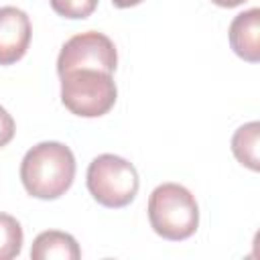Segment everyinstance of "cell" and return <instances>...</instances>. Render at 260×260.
<instances>
[{
	"mask_svg": "<svg viewBox=\"0 0 260 260\" xmlns=\"http://www.w3.org/2000/svg\"><path fill=\"white\" fill-rule=\"evenodd\" d=\"M230 45L244 61H260V8H250L236 14L230 24Z\"/></svg>",
	"mask_w": 260,
	"mask_h": 260,
	"instance_id": "52a82bcc",
	"label": "cell"
},
{
	"mask_svg": "<svg viewBox=\"0 0 260 260\" xmlns=\"http://www.w3.org/2000/svg\"><path fill=\"white\" fill-rule=\"evenodd\" d=\"M61 77L63 106L81 118H100L108 114L118 98L112 73L100 69H75Z\"/></svg>",
	"mask_w": 260,
	"mask_h": 260,
	"instance_id": "3957f363",
	"label": "cell"
},
{
	"mask_svg": "<svg viewBox=\"0 0 260 260\" xmlns=\"http://www.w3.org/2000/svg\"><path fill=\"white\" fill-rule=\"evenodd\" d=\"M142 0H112V4L116 6V8H130V6H136V4H140Z\"/></svg>",
	"mask_w": 260,
	"mask_h": 260,
	"instance_id": "5bb4252c",
	"label": "cell"
},
{
	"mask_svg": "<svg viewBox=\"0 0 260 260\" xmlns=\"http://www.w3.org/2000/svg\"><path fill=\"white\" fill-rule=\"evenodd\" d=\"M85 183L91 197L110 209L126 207L132 203L140 185L134 165L110 152L100 154L89 162Z\"/></svg>",
	"mask_w": 260,
	"mask_h": 260,
	"instance_id": "277c9868",
	"label": "cell"
},
{
	"mask_svg": "<svg viewBox=\"0 0 260 260\" xmlns=\"http://www.w3.org/2000/svg\"><path fill=\"white\" fill-rule=\"evenodd\" d=\"M14 132H16V124H14V118L8 114L6 108L0 106V148L6 146L12 138H14Z\"/></svg>",
	"mask_w": 260,
	"mask_h": 260,
	"instance_id": "7c38bea8",
	"label": "cell"
},
{
	"mask_svg": "<svg viewBox=\"0 0 260 260\" xmlns=\"http://www.w3.org/2000/svg\"><path fill=\"white\" fill-rule=\"evenodd\" d=\"M49 2L59 16H65L71 20L87 18L98 8V0H49Z\"/></svg>",
	"mask_w": 260,
	"mask_h": 260,
	"instance_id": "8fae6325",
	"label": "cell"
},
{
	"mask_svg": "<svg viewBox=\"0 0 260 260\" xmlns=\"http://www.w3.org/2000/svg\"><path fill=\"white\" fill-rule=\"evenodd\" d=\"M258 136H260V124L258 122H248L240 126L234 136H232V152L238 158L240 165L248 167L250 171L260 169V158H258Z\"/></svg>",
	"mask_w": 260,
	"mask_h": 260,
	"instance_id": "9c48e42d",
	"label": "cell"
},
{
	"mask_svg": "<svg viewBox=\"0 0 260 260\" xmlns=\"http://www.w3.org/2000/svg\"><path fill=\"white\" fill-rule=\"evenodd\" d=\"M75 179V156L69 146L55 140L35 144L20 162V181L37 199H57Z\"/></svg>",
	"mask_w": 260,
	"mask_h": 260,
	"instance_id": "6da1fadb",
	"label": "cell"
},
{
	"mask_svg": "<svg viewBox=\"0 0 260 260\" xmlns=\"http://www.w3.org/2000/svg\"><path fill=\"white\" fill-rule=\"evenodd\" d=\"M30 18L16 6H0V65L20 61L30 45Z\"/></svg>",
	"mask_w": 260,
	"mask_h": 260,
	"instance_id": "8992f818",
	"label": "cell"
},
{
	"mask_svg": "<svg viewBox=\"0 0 260 260\" xmlns=\"http://www.w3.org/2000/svg\"><path fill=\"white\" fill-rule=\"evenodd\" d=\"M118 65V53L110 37L98 30L73 35L59 51L57 73H69L75 69H100L114 73Z\"/></svg>",
	"mask_w": 260,
	"mask_h": 260,
	"instance_id": "5b68a950",
	"label": "cell"
},
{
	"mask_svg": "<svg viewBox=\"0 0 260 260\" xmlns=\"http://www.w3.org/2000/svg\"><path fill=\"white\" fill-rule=\"evenodd\" d=\"M213 4H217V6H221V8H234V6H240V4H244L246 0H211Z\"/></svg>",
	"mask_w": 260,
	"mask_h": 260,
	"instance_id": "4fadbf2b",
	"label": "cell"
},
{
	"mask_svg": "<svg viewBox=\"0 0 260 260\" xmlns=\"http://www.w3.org/2000/svg\"><path fill=\"white\" fill-rule=\"evenodd\" d=\"M22 228L16 217L0 211V260H12L22 250Z\"/></svg>",
	"mask_w": 260,
	"mask_h": 260,
	"instance_id": "30bf717a",
	"label": "cell"
},
{
	"mask_svg": "<svg viewBox=\"0 0 260 260\" xmlns=\"http://www.w3.org/2000/svg\"><path fill=\"white\" fill-rule=\"evenodd\" d=\"M148 221L152 230L171 242L191 238L199 225L195 195L179 183H162L148 197Z\"/></svg>",
	"mask_w": 260,
	"mask_h": 260,
	"instance_id": "7a4b0ae2",
	"label": "cell"
},
{
	"mask_svg": "<svg viewBox=\"0 0 260 260\" xmlns=\"http://www.w3.org/2000/svg\"><path fill=\"white\" fill-rule=\"evenodd\" d=\"M30 258L32 260H79L81 250L77 246V240L59 230H47L41 232L30 248Z\"/></svg>",
	"mask_w": 260,
	"mask_h": 260,
	"instance_id": "ba28073f",
	"label": "cell"
}]
</instances>
